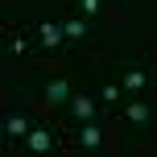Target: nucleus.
Returning a JSON list of instances; mask_svg holds the SVG:
<instances>
[{
  "mask_svg": "<svg viewBox=\"0 0 157 157\" xmlns=\"http://www.w3.org/2000/svg\"><path fill=\"white\" fill-rule=\"evenodd\" d=\"M37 46L46 50V54H58L62 50V41H66V29H62V21H37Z\"/></svg>",
  "mask_w": 157,
  "mask_h": 157,
  "instance_id": "f257e3e1",
  "label": "nucleus"
},
{
  "mask_svg": "<svg viewBox=\"0 0 157 157\" xmlns=\"http://www.w3.org/2000/svg\"><path fill=\"white\" fill-rule=\"evenodd\" d=\"M75 145L87 149V153L103 149V124H99V120H83V124L75 128Z\"/></svg>",
  "mask_w": 157,
  "mask_h": 157,
  "instance_id": "f03ea898",
  "label": "nucleus"
},
{
  "mask_svg": "<svg viewBox=\"0 0 157 157\" xmlns=\"http://www.w3.org/2000/svg\"><path fill=\"white\" fill-rule=\"evenodd\" d=\"M66 108H71L75 124H83V120H95V116H99V103H95V95H91V91H75Z\"/></svg>",
  "mask_w": 157,
  "mask_h": 157,
  "instance_id": "7ed1b4c3",
  "label": "nucleus"
},
{
  "mask_svg": "<svg viewBox=\"0 0 157 157\" xmlns=\"http://www.w3.org/2000/svg\"><path fill=\"white\" fill-rule=\"evenodd\" d=\"M71 83H66V78L62 75H58V78H50V83L46 87H41V103H46V108H62V103H71Z\"/></svg>",
  "mask_w": 157,
  "mask_h": 157,
  "instance_id": "20e7f679",
  "label": "nucleus"
},
{
  "mask_svg": "<svg viewBox=\"0 0 157 157\" xmlns=\"http://www.w3.org/2000/svg\"><path fill=\"white\" fill-rule=\"evenodd\" d=\"M29 128H33V120L25 116V112H4V141L8 145H13V141H25Z\"/></svg>",
  "mask_w": 157,
  "mask_h": 157,
  "instance_id": "39448f33",
  "label": "nucleus"
},
{
  "mask_svg": "<svg viewBox=\"0 0 157 157\" xmlns=\"http://www.w3.org/2000/svg\"><path fill=\"white\" fill-rule=\"evenodd\" d=\"M124 120H128L132 128H153V103H149V99H132V103L124 108Z\"/></svg>",
  "mask_w": 157,
  "mask_h": 157,
  "instance_id": "423d86ee",
  "label": "nucleus"
},
{
  "mask_svg": "<svg viewBox=\"0 0 157 157\" xmlns=\"http://www.w3.org/2000/svg\"><path fill=\"white\" fill-rule=\"evenodd\" d=\"M25 149H29V153H50V149H54V132H50L46 124H33L29 136H25Z\"/></svg>",
  "mask_w": 157,
  "mask_h": 157,
  "instance_id": "0eeeda50",
  "label": "nucleus"
},
{
  "mask_svg": "<svg viewBox=\"0 0 157 157\" xmlns=\"http://www.w3.org/2000/svg\"><path fill=\"white\" fill-rule=\"evenodd\" d=\"M120 83H124V91H132V95H145V87H149V66H128Z\"/></svg>",
  "mask_w": 157,
  "mask_h": 157,
  "instance_id": "6e6552de",
  "label": "nucleus"
},
{
  "mask_svg": "<svg viewBox=\"0 0 157 157\" xmlns=\"http://www.w3.org/2000/svg\"><path fill=\"white\" fill-rule=\"evenodd\" d=\"M62 29H66V41H87L91 37V17H66Z\"/></svg>",
  "mask_w": 157,
  "mask_h": 157,
  "instance_id": "1a4fd4ad",
  "label": "nucleus"
},
{
  "mask_svg": "<svg viewBox=\"0 0 157 157\" xmlns=\"http://www.w3.org/2000/svg\"><path fill=\"white\" fill-rule=\"evenodd\" d=\"M120 95H124V83H103L99 87V103H108V108L120 103Z\"/></svg>",
  "mask_w": 157,
  "mask_h": 157,
  "instance_id": "9d476101",
  "label": "nucleus"
},
{
  "mask_svg": "<svg viewBox=\"0 0 157 157\" xmlns=\"http://www.w3.org/2000/svg\"><path fill=\"white\" fill-rule=\"evenodd\" d=\"M4 46H8V54H17V58H21V54H25V33H21V29H13Z\"/></svg>",
  "mask_w": 157,
  "mask_h": 157,
  "instance_id": "9b49d317",
  "label": "nucleus"
},
{
  "mask_svg": "<svg viewBox=\"0 0 157 157\" xmlns=\"http://www.w3.org/2000/svg\"><path fill=\"white\" fill-rule=\"evenodd\" d=\"M78 8H83V17H95L99 13V0H78Z\"/></svg>",
  "mask_w": 157,
  "mask_h": 157,
  "instance_id": "f8f14e48",
  "label": "nucleus"
}]
</instances>
